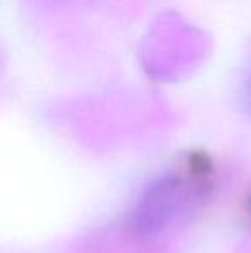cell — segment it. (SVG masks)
<instances>
[{"label":"cell","instance_id":"2","mask_svg":"<svg viewBox=\"0 0 251 253\" xmlns=\"http://www.w3.org/2000/svg\"><path fill=\"white\" fill-rule=\"evenodd\" d=\"M250 210H251V200H250Z\"/></svg>","mask_w":251,"mask_h":253},{"label":"cell","instance_id":"1","mask_svg":"<svg viewBox=\"0 0 251 253\" xmlns=\"http://www.w3.org/2000/svg\"><path fill=\"white\" fill-rule=\"evenodd\" d=\"M200 181L181 174L158 177L141 193L129 215V227L141 236H151L172 224L198 198Z\"/></svg>","mask_w":251,"mask_h":253}]
</instances>
